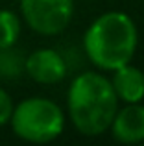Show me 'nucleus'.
<instances>
[{
    "label": "nucleus",
    "mask_w": 144,
    "mask_h": 146,
    "mask_svg": "<svg viewBox=\"0 0 144 146\" xmlns=\"http://www.w3.org/2000/svg\"><path fill=\"white\" fill-rule=\"evenodd\" d=\"M118 104L111 80L102 72H81L70 82L67 91L69 118L76 131L85 137H96L109 131Z\"/></svg>",
    "instance_id": "nucleus-1"
},
{
    "label": "nucleus",
    "mask_w": 144,
    "mask_h": 146,
    "mask_svg": "<svg viewBox=\"0 0 144 146\" xmlns=\"http://www.w3.org/2000/svg\"><path fill=\"white\" fill-rule=\"evenodd\" d=\"M137 46V24L124 11L102 13L83 33V52L98 70L111 72L131 63Z\"/></svg>",
    "instance_id": "nucleus-2"
},
{
    "label": "nucleus",
    "mask_w": 144,
    "mask_h": 146,
    "mask_svg": "<svg viewBox=\"0 0 144 146\" xmlns=\"http://www.w3.org/2000/svg\"><path fill=\"white\" fill-rule=\"evenodd\" d=\"M9 124L18 139L32 144H46L63 133L65 113L54 100L32 96L13 107Z\"/></svg>",
    "instance_id": "nucleus-3"
},
{
    "label": "nucleus",
    "mask_w": 144,
    "mask_h": 146,
    "mask_svg": "<svg viewBox=\"0 0 144 146\" xmlns=\"http://www.w3.org/2000/svg\"><path fill=\"white\" fill-rule=\"evenodd\" d=\"M20 13L35 33L59 35L72 21L74 0H20Z\"/></svg>",
    "instance_id": "nucleus-4"
},
{
    "label": "nucleus",
    "mask_w": 144,
    "mask_h": 146,
    "mask_svg": "<svg viewBox=\"0 0 144 146\" xmlns=\"http://www.w3.org/2000/svg\"><path fill=\"white\" fill-rule=\"evenodd\" d=\"M67 70L69 67L65 57L54 48H39L26 56L24 72L41 85H54L63 82Z\"/></svg>",
    "instance_id": "nucleus-5"
},
{
    "label": "nucleus",
    "mask_w": 144,
    "mask_h": 146,
    "mask_svg": "<svg viewBox=\"0 0 144 146\" xmlns=\"http://www.w3.org/2000/svg\"><path fill=\"white\" fill-rule=\"evenodd\" d=\"M109 129L113 139L120 144L144 143V106L137 102L118 107Z\"/></svg>",
    "instance_id": "nucleus-6"
},
{
    "label": "nucleus",
    "mask_w": 144,
    "mask_h": 146,
    "mask_svg": "<svg viewBox=\"0 0 144 146\" xmlns=\"http://www.w3.org/2000/svg\"><path fill=\"white\" fill-rule=\"evenodd\" d=\"M113 76L111 85L115 91L118 102L124 104H137L144 100V72L139 67H133L131 63H126L122 67L111 70Z\"/></svg>",
    "instance_id": "nucleus-7"
},
{
    "label": "nucleus",
    "mask_w": 144,
    "mask_h": 146,
    "mask_svg": "<svg viewBox=\"0 0 144 146\" xmlns=\"http://www.w3.org/2000/svg\"><path fill=\"white\" fill-rule=\"evenodd\" d=\"M26 54L20 48L7 46L0 48V78L2 80H15L24 74Z\"/></svg>",
    "instance_id": "nucleus-8"
},
{
    "label": "nucleus",
    "mask_w": 144,
    "mask_h": 146,
    "mask_svg": "<svg viewBox=\"0 0 144 146\" xmlns=\"http://www.w3.org/2000/svg\"><path fill=\"white\" fill-rule=\"evenodd\" d=\"M20 19L11 9H0V48L17 44L20 37Z\"/></svg>",
    "instance_id": "nucleus-9"
},
{
    "label": "nucleus",
    "mask_w": 144,
    "mask_h": 146,
    "mask_svg": "<svg viewBox=\"0 0 144 146\" xmlns=\"http://www.w3.org/2000/svg\"><path fill=\"white\" fill-rule=\"evenodd\" d=\"M13 100L7 94V91H4L0 87V126L7 124L11 118V113H13Z\"/></svg>",
    "instance_id": "nucleus-10"
},
{
    "label": "nucleus",
    "mask_w": 144,
    "mask_h": 146,
    "mask_svg": "<svg viewBox=\"0 0 144 146\" xmlns=\"http://www.w3.org/2000/svg\"><path fill=\"white\" fill-rule=\"evenodd\" d=\"M87 2H90V0H87Z\"/></svg>",
    "instance_id": "nucleus-11"
}]
</instances>
